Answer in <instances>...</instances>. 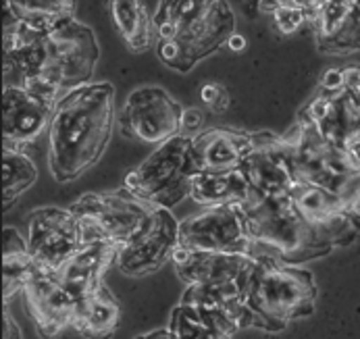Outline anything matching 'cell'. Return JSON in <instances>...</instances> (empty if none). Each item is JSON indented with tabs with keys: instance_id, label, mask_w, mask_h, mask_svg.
Masks as SVG:
<instances>
[{
	"instance_id": "obj_17",
	"label": "cell",
	"mask_w": 360,
	"mask_h": 339,
	"mask_svg": "<svg viewBox=\"0 0 360 339\" xmlns=\"http://www.w3.org/2000/svg\"><path fill=\"white\" fill-rule=\"evenodd\" d=\"M177 277L190 286L206 288H225V286H242L257 264V256L248 254H212V252H188L177 248L173 256Z\"/></svg>"
},
{
	"instance_id": "obj_3",
	"label": "cell",
	"mask_w": 360,
	"mask_h": 339,
	"mask_svg": "<svg viewBox=\"0 0 360 339\" xmlns=\"http://www.w3.org/2000/svg\"><path fill=\"white\" fill-rule=\"evenodd\" d=\"M248 306L262 319L269 333L283 331L288 323L307 319L316 308L319 288L314 275L273 256L257 254V264L246 281Z\"/></svg>"
},
{
	"instance_id": "obj_34",
	"label": "cell",
	"mask_w": 360,
	"mask_h": 339,
	"mask_svg": "<svg viewBox=\"0 0 360 339\" xmlns=\"http://www.w3.org/2000/svg\"><path fill=\"white\" fill-rule=\"evenodd\" d=\"M227 44H229V49L231 50H244V46H246V38H244V36L233 34V36H231V40H229Z\"/></svg>"
},
{
	"instance_id": "obj_29",
	"label": "cell",
	"mask_w": 360,
	"mask_h": 339,
	"mask_svg": "<svg viewBox=\"0 0 360 339\" xmlns=\"http://www.w3.org/2000/svg\"><path fill=\"white\" fill-rule=\"evenodd\" d=\"M319 2H260V8H269L273 13L275 25L283 34L296 32L302 23H310L316 13Z\"/></svg>"
},
{
	"instance_id": "obj_1",
	"label": "cell",
	"mask_w": 360,
	"mask_h": 339,
	"mask_svg": "<svg viewBox=\"0 0 360 339\" xmlns=\"http://www.w3.org/2000/svg\"><path fill=\"white\" fill-rule=\"evenodd\" d=\"M115 127V86L88 84L58 100L49 127V162L56 181L67 184L92 169Z\"/></svg>"
},
{
	"instance_id": "obj_21",
	"label": "cell",
	"mask_w": 360,
	"mask_h": 339,
	"mask_svg": "<svg viewBox=\"0 0 360 339\" xmlns=\"http://www.w3.org/2000/svg\"><path fill=\"white\" fill-rule=\"evenodd\" d=\"M252 134L231 127H212L194 138V160L200 173L240 171L252 148Z\"/></svg>"
},
{
	"instance_id": "obj_10",
	"label": "cell",
	"mask_w": 360,
	"mask_h": 339,
	"mask_svg": "<svg viewBox=\"0 0 360 339\" xmlns=\"http://www.w3.org/2000/svg\"><path fill=\"white\" fill-rule=\"evenodd\" d=\"M179 248L212 254H257L242 206H210L179 223Z\"/></svg>"
},
{
	"instance_id": "obj_33",
	"label": "cell",
	"mask_w": 360,
	"mask_h": 339,
	"mask_svg": "<svg viewBox=\"0 0 360 339\" xmlns=\"http://www.w3.org/2000/svg\"><path fill=\"white\" fill-rule=\"evenodd\" d=\"M136 339H177V335L167 327V329H155V331L144 333V335H140V338Z\"/></svg>"
},
{
	"instance_id": "obj_31",
	"label": "cell",
	"mask_w": 360,
	"mask_h": 339,
	"mask_svg": "<svg viewBox=\"0 0 360 339\" xmlns=\"http://www.w3.org/2000/svg\"><path fill=\"white\" fill-rule=\"evenodd\" d=\"M4 339H23L21 338V329L17 327V323L8 310H4Z\"/></svg>"
},
{
	"instance_id": "obj_11",
	"label": "cell",
	"mask_w": 360,
	"mask_h": 339,
	"mask_svg": "<svg viewBox=\"0 0 360 339\" xmlns=\"http://www.w3.org/2000/svg\"><path fill=\"white\" fill-rule=\"evenodd\" d=\"M184 108L177 100L169 96L162 88L148 86L134 90L121 115V134L129 140L146 144H165L184 129Z\"/></svg>"
},
{
	"instance_id": "obj_5",
	"label": "cell",
	"mask_w": 360,
	"mask_h": 339,
	"mask_svg": "<svg viewBox=\"0 0 360 339\" xmlns=\"http://www.w3.org/2000/svg\"><path fill=\"white\" fill-rule=\"evenodd\" d=\"M244 212L257 254H266L298 267L300 262L323 258L333 250V245L325 242L319 231L300 217L290 198L258 200L255 206L244 208Z\"/></svg>"
},
{
	"instance_id": "obj_25",
	"label": "cell",
	"mask_w": 360,
	"mask_h": 339,
	"mask_svg": "<svg viewBox=\"0 0 360 339\" xmlns=\"http://www.w3.org/2000/svg\"><path fill=\"white\" fill-rule=\"evenodd\" d=\"M2 245H4V254H2L4 279H2V286H4V302H8L17 291L25 290L30 277L36 271V262H34V256L30 252V245L15 227L4 229Z\"/></svg>"
},
{
	"instance_id": "obj_15",
	"label": "cell",
	"mask_w": 360,
	"mask_h": 339,
	"mask_svg": "<svg viewBox=\"0 0 360 339\" xmlns=\"http://www.w3.org/2000/svg\"><path fill=\"white\" fill-rule=\"evenodd\" d=\"M179 248V223L167 208H156L146 225L119 248L117 267L129 277H146L156 273Z\"/></svg>"
},
{
	"instance_id": "obj_14",
	"label": "cell",
	"mask_w": 360,
	"mask_h": 339,
	"mask_svg": "<svg viewBox=\"0 0 360 339\" xmlns=\"http://www.w3.org/2000/svg\"><path fill=\"white\" fill-rule=\"evenodd\" d=\"M58 90L44 82H34L27 88H4V148L19 150L21 144L38 138L51 127Z\"/></svg>"
},
{
	"instance_id": "obj_19",
	"label": "cell",
	"mask_w": 360,
	"mask_h": 339,
	"mask_svg": "<svg viewBox=\"0 0 360 339\" xmlns=\"http://www.w3.org/2000/svg\"><path fill=\"white\" fill-rule=\"evenodd\" d=\"M316 49L346 56L360 50V2H319L310 21Z\"/></svg>"
},
{
	"instance_id": "obj_28",
	"label": "cell",
	"mask_w": 360,
	"mask_h": 339,
	"mask_svg": "<svg viewBox=\"0 0 360 339\" xmlns=\"http://www.w3.org/2000/svg\"><path fill=\"white\" fill-rule=\"evenodd\" d=\"M6 6L19 17L42 30H52L65 19H73L75 2L71 0H8Z\"/></svg>"
},
{
	"instance_id": "obj_32",
	"label": "cell",
	"mask_w": 360,
	"mask_h": 339,
	"mask_svg": "<svg viewBox=\"0 0 360 339\" xmlns=\"http://www.w3.org/2000/svg\"><path fill=\"white\" fill-rule=\"evenodd\" d=\"M202 123V113L198 108H190L184 113V129H196Z\"/></svg>"
},
{
	"instance_id": "obj_27",
	"label": "cell",
	"mask_w": 360,
	"mask_h": 339,
	"mask_svg": "<svg viewBox=\"0 0 360 339\" xmlns=\"http://www.w3.org/2000/svg\"><path fill=\"white\" fill-rule=\"evenodd\" d=\"M2 175H4V210H11L19 196L25 194L38 179V167L21 150L2 152Z\"/></svg>"
},
{
	"instance_id": "obj_12",
	"label": "cell",
	"mask_w": 360,
	"mask_h": 339,
	"mask_svg": "<svg viewBox=\"0 0 360 339\" xmlns=\"http://www.w3.org/2000/svg\"><path fill=\"white\" fill-rule=\"evenodd\" d=\"M27 245L36 269L56 273L82 245H86V240L82 223L71 208L44 206L30 217Z\"/></svg>"
},
{
	"instance_id": "obj_22",
	"label": "cell",
	"mask_w": 360,
	"mask_h": 339,
	"mask_svg": "<svg viewBox=\"0 0 360 339\" xmlns=\"http://www.w3.org/2000/svg\"><path fill=\"white\" fill-rule=\"evenodd\" d=\"M192 198L202 204L205 208L210 206H242L250 208L258 202L257 192L248 184L242 171L231 173H200L194 179Z\"/></svg>"
},
{
	"instance_id": "obj_24",
	"label": "cell",
	"mask_w": 360,
	"mask_h": 339,
	"mask_svg": "<svg viewBox=\"0 0 360 339\" xmlns=\"http://www.w3.org/2000/svg\"><path fill=\"white\" fill-rule=\"evenodd\" d=\"M119 323L121 306L106 286L84 300H77L73 329L79 331L86 339H110Z\"/></svg>"
},
{
	"instance_id": "obj_13",
	"label": "cell",
	"mask_w": 360,
	"mask_h": 339,
	"mask_svg": "<svg viewBox=\"0 0 360 339\" xmlns=\"http://www.w3.org/2000/svg\"><path fill=\"white\" fill-rule=\"evenodd\" d=\"M240 171L257 192L258 200L288 198L294 184L298 181L292 148L283 136L273 132L252 134V148L246 154Z\"/></svg>"
},
{
	"instance_id": "obj_16",
	"label": "cell",
	"mask_w": 360,
	"mask_h": 339,
	"mask_svg": "<svg viewBox=\"0 0 360 339\" xmlns=\"http://www.w3.org/2000/svg\"><path fill=\"white\" fill-rule=\"evenodd\" d=\"M292 206L300 217L319 231L329 245H348L356 240L360 231V217L350 212L335 194L298 179L290 192Z\"/></svg>"
},
{
	"instance_id": "obj_4",
	"label": "cell",
	"mask_w": 360,
	"mask_h": 339,
	"mask_svg": "<svg viewBox=\"0 0 360 339\" xmlns=\"http://www.w3.org/2000/svg\"><path fill=\"white\" fill-rule=\"evenodd\" d=\"M283 138L292 148L296 179L335 194L360 217V162L354 154L329 144L307 121H296Z\"/></svg>"
},
{
	"instance_id": "obj_8",
	"label": "cell",
	"mask_w": 360,
	"mask_h": 339,
	"mask_svg": "<svg viewBox=\"0 0 360 339\" xmlns=\"http://www.w3.org/2000/svg\"><path fill=\"white\" fill-rule=\"evenodd\" d=\"M101 49L94 32L73 19L54 25L44 38L40 79L58 92L88 86L96 71Z\"/></svg>"
},
{
	"instance_id": "obj_9",
	"label": "cell",
	"mask_w": 360,
	"mask_h": 339,
	"mask_svg": "<svg viewBox=\"0 0 360 339\" xmlns=\"http://www.w3.org/2000/svg\"><path fill=\"white\" fill-rule=\"evenodd\" d=\"M342 75L338 88L319 86L298 121L310 123L329 144L350 150L360 144V67H346Z\"/></svg>"
},
{
	"instance_id": "obj_26",
	"label": "cell",
	"mask_w": 360,
	"mask_h": 339,
	"mask_svg": "<svg viewBox=\"0 0 360 339\" xmlns=\"http://www.w3.org/2000/svg\"><path fill=\"white\" fill-rule=\"evenodd\" d=\"M169 329L177 339H233V331L205 310L179 304L171 312Z\"/></svg>"
},
{
	"instance_id": "obj_6",
	"label": "cell",
	"mask_w": 360,
	"mask_h": 339,
	"mask_svg": "<svg viewBox=\"0 0 360 339\" xmlns=\"http://www.w3.org/2000/svg\"><path fill=\"white\" fill-rule=\"evenodd\" d=\"M196 177L194 140L177 136L158 146L144 162H140L125 177V188L158 208L171 210L192 196Z\"/></svg>"
},
{
	"instance_id": "obj_30",
	"label": "cell",
	"mask_w": 360,
	"mask_h": 339,
	"mask_svg": "<svg viewBox=\"0 0 360 339\" xmlns=\"http://www.w3.org/2000/svg\"><path fill=\"white\" fill-rule=\"evenodd\" d=\"M200 96L206 106H210L214 113H223L229 104V96L227 90L221 84H206L205 88L200 90Z\"/></svg>"
},
{
	"instance_id": "obj_7",
	"label": "cell",
	"mask_w": 360,
	"mask_h": 339,
	"mask_svg": "<svg viewBox=\"0 0 360 339\" xmlns=\"http://www.w3.org/2000/svg\"><path fill=\"white\" fill-rule=\"evenodd\" d=\"M156 208L158 206L123 188L84 194L71 206V212L82 223L86 243L108 242L123 248L146 225Z\"/></svg>"
},
{
	"instance_id": "obj_18",
	"label": "cell",
	"mask_w": 360,
	"mask_h": 339,
	"mask_svg": "<svg viewBox=\"0 0 360 339\" xmlns=\"http://www.w3.org/2000/svg\"><path fill=\"white\" fill-rule=\"evenodd\" d=\"M23 295L27 312L44 339H54L65 329L73 327L77 300L54 279L52 273L36 269Z\"/></svg>"
},
{
	"instance_id": "obj_20",
	"label": "cell",
	"mask_w": 360,
	"mask_h": 339,
	"mask_svg": "<svg viewBox=\"0 0 360 339\" xmlns=\"http://www.w3.org/2000/svg\"><path fill=\"white\" fill-rule=\"evenodd\" d=\"M119 248L108 242H90L82 245L54 275V279L75 300H84L104 286V275L117 262Z\"/></svg>"
},
{
	"instance_id": "obj_23",
	"label": "cell",
	"mask_w": 360,
	"mask_h": 339,
	"mask_svg": "<svg viewBox=\"0 0 360 339\" xmlns=\"http://www.w3.org/2000/svg\"><path fill=\"white\" fill-rule=\"evenodd\" d=\"M110 8H112V19L129 50L144 52L158 42V34H156L158 2L115 0Z\"/></svg>"
},
{
	"instance_id": "obj_2",
	"label": "cell",
	"mask_w": 360,
	"mask_h": 339,
	"mask_svg": "<svg viewBox=\"0 0 360 339\" xmlns=\"http://www.w3.org/2000/svg\"><path fill=\"white\" fill-rule=\"evenodd\" d=\"M236 17L223 0H165L156 11V50L160 60L188 73L198 60L227 44Z\"/></svg>"
}]
</instances>
